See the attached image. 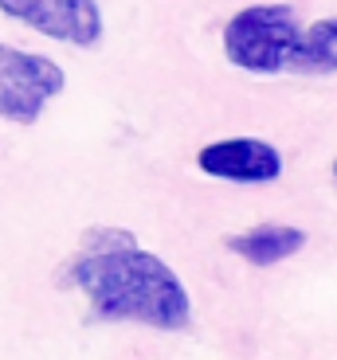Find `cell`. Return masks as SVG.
Returning <instances> with one entry per match:
<instances>
[{
	"mask_svg": "<svg viewBox=\"0 0 337 360\" xmlns=\"http://www.w3.org/2000/svg\"><path fill=\"white\" fill-rule=\"evenodd\" d=\"M63 82L67 75L55 59L0 44V117L4 122L32 126L47 102L63 90Z\"/></svg>",
	"mask_w": 337,
	"mask_h": 360,
	"instance_id": "cell-3",
	"label": "cell"
},
{
	"mask_svg": "<svg viewBox=\"0 0 337 360\" xmlns=\"http://www.w3.org/2000/svg\"><path fill=\"white\" fill-rule=\"evenodd\" d=\"M204 176L231 184H274L283 176V153L263 137H224L196 153Z\"/></svg>",
	"mask_w": 337,
	"mask_h": 360,
	"instance_id": "cell-5",
	"label": "cell"
},
{
	"mask_svg": "<svg viewBox=\"0 0 337 360\" xmlns=\"http://www.w3.org/2000/svg\"><path fill=\"white\" fill-rule=\"evenodd\" d=\"M298 75H333L337 71V20H322V24L302 32V51H298Z\"/></svg>",
	"mask_w": 337,
	"mask_h": 360,
	"instance_id": "cell-7",
	"label": "cell"
},
{
	"mask_svg": "<svg viewBox=\"0 0 337 360\" xmlns=\"http://www.w3.org/2000/svg\"><path fill=\"white\" fill-rule=\"evenodd\" d=\"M71 282L87 294L98 321H137L165 333H181L192 321L184 282L126 231L91 235L71 262Z\"/></svg>",
	"mask_w": 337,
	"mask_h": 360,
	"instance_id": "cell-1",
	"label": "cell"
},
{
	"mask_svg": "<svg viewBox=\"0 0 337 360\" xmlns=\"http://www.w3.org/2000/svg\"><path fill=\"white\" fill-rule=\"evenodd\" d=\"M302 27L291 4H251L236 12L224 27L228 63L251 75H283L298 67Z\"/></svg>",
	"mask_w": 337,
	"mask_h": 360,
	"instance_id": "cell-2",
	"label": "cell"
},
{
	"mask_svg": "<svg viewBox=\"0 0 337 360\" xmlns=\"http://www.w3.org/2000/svg\"><path fill=\"white\" fill-rule=\"evenodd\" d=\"M333 180H337V161H333Z\"/></svg>",
	"mask_w": 337,
	"mask_h": 360,
	"instance_id": "cell-8",
	"label": "cell"
},
{
	"mask_svg": "<svg viewBox=\"0 0 337 360\" xmlns=\"http://www.w3.org/2000/svg\"><path fill=\"white\" fill-rule=\"evenodd\" d=\"M0 12L75 47H94L102 39V12L94 0H0Z\"/></svg>",
	"mask_w": 337,
	"mask_h": 360,
	"instance_id": "cell-4",
	"label": "cell"
},
{
	"mask_svg": "<svg viewBox=\"0 0 337 360\" xmlns=\"http://www.w3.org/2000/svg\"><path fill=\"white\" fill-rule=\"evenodd\" d=\"M302 247H306V231L286 224H259L251 231L228 235V251L251 262V266H274V262L298 255Z\"/></svg>",
	"mask_w": 337,
	"mask_h": 360,
	"instance_id": "cell-6",
	"label": "cell"
}]
</instances>
